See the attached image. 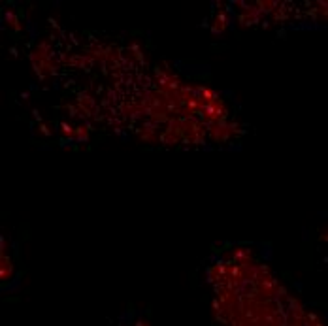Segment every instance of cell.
I'll return each mask as SVG.
<instances>
[{
	"instance_id": "obj_11",
	"label": "cell",
	"mask_w": 328,
	"mask_h": 326,
	"mask_svg": "<svg viewBox=\"0 0 328 326\" xmlns=\"http://www.w3.org/2000/svg\"><path fill=\"white\" fill-rule=\"evenodd\" d=\"M61 134L64 138H70V140H76V127L70 125V123H61Z\"/></svg>"
},
{
	"instance_id": "obj_10",
	"label": "cell",
	"mask_w": 328,
	"mask_h": 326,
	"mask_svg": "<svg viewBox=\"0 0 328 326\" xmlns=\"http://www.w3.org/2000/svg\"><path fill=\"white\" fill-rule=\"evenodd\" d=\"M277 4L279 2H274V0H260V2H257V6H259V9L264 13V15H272L274 13V9L277 8Z\"/></svg>"
},
{
	"instance_id": "obj_4",
	"label": "cell",
	"mask_w": 328,
	"mask_h": 326,
	"mask_svg": "<svg viewBox=\"0 0 328 326\" xmlns=\"http://www.w3.org/2000/svg\"><path fill=\"white\" fill-rule=\"evenodd\" d=\"M230 25V17H228V13L226 11H219L215 17H213V23H211V32H215V34H223L226 28Z\"/></svg>"
},
{
	"instance_id": "obj_2",
	"label": "cell",
	"mask_w": 328,
	"mask_h": 326,
	"mask_svg": "<svg viewBox=\"0 0 328 326\" xmlns=\"http://www.w3.org/2000/svg\"><path fill=\"white\" fill-rule=\"evenodd\" d=\"M240 132V125L234 121H221V123H213L207 127V136L211 138L213 142H228L230 138H234Z\"/></svg>"
},
{
	"instance_id": "obj_6",
	"label": "cell",
	"mask_w": 328,
	"mask_h": 326,
	"mask_svg": "<svg viewBox=\"0 0 328 326\" xmlns=\"http://www.w3.org/2000/svg\"><path fill=\"white\" fill-rule=\"evenodd\" d=\"M183 138L179 136V134H175L173 130L170 129H164L163 132H161V144H164V146H177V144H181Z\"/></svg>"
},
{
	"instance_id": "obj_12",
	"label": "cell",
	"mask_w": 328,
	"mask_h": 326,
	"mask_svg": "<svg viewBox=\"0 0 328 326\" xmlns=\"http://www.w3.org/2000/svg\"><path fill=\"white\" fill-rule=\"evenodd\" d=\"M38 130H40V134H43V136H49V134H51L47 123H40V125H38Z\"/></svg>"
},
{
	"instance_id": "obj_1",
	"label": "cell",
	"mask_w": 328,
	"mask_h": 326,
	"mask_svg": "<svg viewBox=\"0 0 328 326\" xmlns=\"http://www.w3.org/2000/svg\"><path fill=\"white\" fill-rule=\"evenodd\" d=\"M198 117L206 127H209V125H213V123H221V121L228 119V108H226V104L223 102V98H217L215 102L204 106V110L200 112Z\"/></svg>"
},
{
	"instance_id": "obj_8",
	"label": "cell",
	"mask_w": 328,
	"mask_h": 326,
	"mask_svg": "<svg viewBox=\"0 0 328 326\" xmlns=\"http://www.w3.org/2000/svg\"><path fill=\"white\" fill-rule=\"evenodd\" d=\"M4 19H6V25H8L11 30H15V32H21V30H23L21 19H19V15L13 11V9H8L6 15H4Z\"/></svg>"
},
{
	"instance_id": "obj_3",
	"label": "cell",
	"mask_w": 328,
	"mask_h": 326,
	"mask_svg": "<svg viewBox=\"0 0 328 326\" xmlns=\"http://www.w3.org/2000/svg\"><path fill=\"white\" fill-rule=\"evenodd\" d=\"M155 127L157 125H153V123H146L138 129V138L144 144H159L161 142V134Z\"/></svg>"
},
{
	"instance_id": "obj_5",
	"label": "cell",
	"mask_w": 328,
	"mask_h": 326,
	"mask_svg": "<svg viewBox=\"0 0 328 326\" xmlns=\"http://www.w3.org/2000/svg\"><path fill=\"white\" fill-rule=\"evenodd\" d=\"M217 98H219V95H217L215 89H211V87H207V85H198V100L204 104V106L215 102Z\"/></svg>"
},
{
	"instance_id": "obj_9",
	"label": "cell",
	"mask_w": 328,
	"mask_h": 326,
	"mask_svg": "<svg viewBox=\"0 0 328 326\" xmlns=\"http://www.w3.org/2000/svg\"><path fill=\"white\" fill-rule=\"evenodd\" d=\"M89 132H91V125L89 123H81L76 127V142H87L89 140Z\"/></svg>"
},
{
	"instance_id": "obj_7",
	"label": "cell",
	"mask_w": 328,
	"mask_h": 326,
	"mask_svg": "<svg viewBox=\"0 0 328 326\" xmlns=\"http://www.w3.org/2000/svg\"><path fill=\"white\" fill-rule=\"evenodd\" d=\"M11 275H13V264H11L9 257H0V277H2V281H9Z\"/></svg>"
}]
</instances>
